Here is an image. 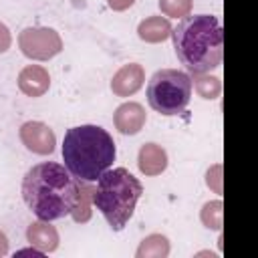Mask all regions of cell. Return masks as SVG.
I'll return each instance as SVG.
<instances>
[{
  "mask_svg": "<svg viewBox=\"0 0 258 258\" xmlns=\"http://www.w3.org/2000/svg\"><path fill=\"white\" fill-rule=\"evenodd\" d=\"M77 177L60 163L42 161L32 165L22 179V198L28 210L42 222L60 220L77 210Z\"/></svg>",
  "mask_w": 258,
  "mask_h": 258,
  "instance_id": "cell-1",
  "label": "cell"
},
{
  "mask_svg": "<svg viewBox=\"0 0 258 258\" xmlns=\"http://www.w3.org/2000/svg\"><path fill=\"white\" fill-rule=\"evenodd\" d=\"M171 38L175 54L187 71L202 75L222 64L224 32L214 14L183 16L171 30Z\"/></svg>",
  "mask_w": 258,
  "mask_h": 258,
  "instance_id": "cell-2",
  "label": "cell"
},
{
  "mask_svg": "<svg viewBox=\"0 0 258 258\" xmlns=\"http://www.w3.org/2000/svg\"><path fill=\"white\" fill-rule=\"evenodd\" d=\"M115 141L99 125H77L64 133V167L81 181H97L115 161Z\"/></svg>",
  "mask_w": 258,
  "mask_h": 258,
  "instance_id": "cell-3",
  "label": "cell"
},
{
  "mask_svg": "<svg viewBox=\"0 0 258 258\" xmlns=\"http://www.w3.org/2000/svg\"><path fill=\"white\" fill-rule=\"evenodd\" d=\"M143 194L141 181L125 167L107 169L97 179V189L93 194L95 208L103 214L113 230H123L131 220L133 210Z\"/></svg>",
  "mask_w": 258,
  "mask_h": 258,
  "instance_id": "cell-4",
  "label": "cell"
},
{
  "mask_svg": "<svg viewBox=\"0 0 258 258\" xmlns=\"http://www.w3.org/2000/svg\"><path fill=\"white\" fill-rule=\"evenodd\" d=\"M194 81L177 69H161L147 83L149 107L161 115H179L191 99Z\"/></svg>",
  "mask_w": 258,
  "mask_h": 258,
  "instance_id": "cell-5",
  "label": "cell"
},
{
  "mask_svg": "<svg viewBox=\"0 0 258 258\" xmlns=\"http://www.w3.org/2000/svg\"><path fill=\"white\" fill-rule=\"evenodd\" d=\"M20 48L32 58H50L60 50V38L52 28H26L20 34Z\"/></svg>",
  "mask_w": 258,
  "mask_h": 258,
  "instance_id": "cell-6",
  "label": "cell"
},
{
  "mask_svg": "<svg viewBox=\"0 0 258 258\" xmlns=\"http://www.w3.org/2000/svg\"><path fill=\"white\" fill-rule=\"evenodd\" d=\"M20 139L30 151L40 153V155L52 153V149H54V133L50 131L48 125H44L40 121L24 123L20 127Z\"/></svg>",
  "mask_w": 258,
  "mask_h": 258,
  "instance_id": "cell-7",
  "label": "cell"
},
{
  "mask_svg": "<svg viewBox=\"0 0 258 258\" xmlns=\"http://www.w3.org/2000/svg\"><path fill=\"white\" fill-rule=\"evenodd\" d=\"M145 123V111L139 103H123L115 111V127L125 135H135Z\"/></svg>",
  "mask_w": 258,
  "mask_h": 258,
  "instance_id": "cell-8",
  "label": "cell"
},
{
  "mask_svg": "<svg viewBox=\"0 0 258 258\" xmlns=\"http://www.w3.org/2000/svg\"><path fill=\"white\" fill-rule=\"evenodd\" d=\"M143 85V69L139 64H125L111 81V89L119 97H127L135 93Z\"/></svg>",
  "mask_w": 258,
  "mask_h": 258,
  "instance_id": "cell-9",
  "label": "cell"
},
{
  "mask_svg": "<svg viewBox=\"0 0 258 258\" xmlns=\"http://www.w3.org/2000/svg\"><path fill=\"white\" fill-rule=\"evenodd\" d=\"M48 85H50L48 73L42 67H36V64L26 67L18 77V87L28 97H40L48 89Z\"/></svg>",
  "mask_w": 258,
  "mask_h": 258,
  "instance_id": "cell-10",
  "label": "cell"
},
{
  "mask_svg": "<svg viewBox=\"0 0 258 258\" xmlns=\"http://www.w3.org/2000/svg\"><path fill=\"white\" fill-rule=\"evenodd\" d=\"M165 165H167V155L159 145L147 143L139 149V169L145 175H157L165 169Z\"/></svg>",
  "mask_w": 258,
  "mask_h": 258,
  "instance_id": "cell-11",
  "label": "cell"
},
{
  "mask_svg": "<svg viewBox=\"0 0 258 258\" xmlns=\"http://www.w3.org/2000/svg\"><path fill=\"white\" fill-rule=\"evenodd\" d=\"M28 242L32 246H38L42 252H50L56 248L58 244V236H56V230L48 224H42V222H36V224H30L28 232Z\"/></svg>",
  "mask_w": 258,
  "mask_h": 258,
  "instance_id": "cell-12",
  "label": "cell"
},
{
  "mask_svg": "<svg viewBox=\"0 0 258 258\" xmlns=\"http://www.w3.org/2000/svg\"><path fill=\"white\" fill-rule=\"evenodd\" d=\"M171 34V26L161 16H151L139 24V36L147 42H159Z\"/></svg>",
  "mask_w": 258,
  "mask_h": 258,
  "instance_id": "cell-13",
  "label": "cell"
},
{
  "mask_svg": "<svg viewBox=\"0 0 258 258\" xmlns=\"http://www.w3.org/2000/svg\"><path fill=\"white\" fill-rule=\"evenodd\" d=\"M159 8L167 16H183L191 8V0H159Z\"/></svg>",
  "mask_w": 258,
  "mask_h": 258,
  "instance_id": "cell-14",
  "label": "cell"
},
{
  "mask_svg": "<svg viewBox=\"0 0 258 258\" xmlns=\"http://www.w3.org/2000/svg\"><path fill=\"white\" fill-rule=\"evenodd\" d=\"M196 87H198L200 95L206 97V99H214L220 93L218 79H214V77H210V79H196Z\"/></svg>",
  "mask_w": 258,
  "mask_h": 258,
  "instance_id": "cell-15",
  "label": "cell"
},
{
  "mask_svg": "<svg viewBox=\"0 0 258 258\" xmlns=\"http://www.w3.org/2000/svg\"><path fill=\"white\" fill-rule=\"evenodd\" d=\"M8 46H10V32L4 24H0V52L8 50Z\"/></svg>",
  "mask_w": 258,
  "mask_h": 258,
  "instance_id": "cell-16",
  "label": "cell"
},
{
  "mask_svg": "<svg viewBox=\"0 0 258 258\" xmlns=\"http://www.w3.org/2000/svg\"><path fill=\"white\" fill-rule=\"evenodd\" d=\"M109 2V6L113 8V10H125V8H129L135 0H107Z\"/></svg>",
  "mask_w": 258,
  "mask_h": 258,
  "instance_id": "cell-17",
  "label": "cell"
}]
</instances>
